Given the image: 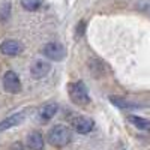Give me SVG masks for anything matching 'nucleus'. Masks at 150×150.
Masks as SVG:
<instances>
[{
  "label": "nucleus",
  "mask_w": 150,
  "mask_h": 150,
  "mask_svg": "<svg viewBox=\"0 0 150 150\" xmlns=\"http://www.w3.org/2000/svg\"><path fill=\"white\" fill-rule=\"evenodd\" d=\"M48 143L51 146H56V147H63L66 144L71 143L72 140V134H71V129L63 126V125H56L51 129L48 131Z\"/></svg>",
  "instance_id": "obj_1"
},
{
  "label": "nucleus",
  "mask_w": 150,
  "mask_h": 150,
  "mask_svg": "<svg viewBox=\"0 0 150 150\" xmlns=\"http://www.w3.org/2000/svg\"><path fill=\"white\" fill-rule=\"evenodd\" d=\"M24 119H26V112H24V111L15 112V114L6 117L5 120L0 122V132H3L6 129H11V128H14V126H18L20 123L24 122Z\"/></svg>",
  "instance_id": "obj_8"
},
{
  "label": "nucleus",
  "mask_w": 150,
  "mask_h": 150,
  "mask_svg": "<svg viewBox=\"0 0 150 150\" xmlns=\"http://www.w3.org/2000/svg\"><path fill=\"white\" fill-rule=\"evenodd\" d=\"M110 101H111L112 105H116V107H119V108H122V110H129V108H138V107H141L140 104L126 101V99L119 98V96H111V98H110Z\"/></svg>",
  "instance_id": "obj_11"
},
{
  "label": "nucleus",
  "mask_w": 150,
  "mask_h": 150,
  "mask_svg": "<svg viewBox=\"0 0 150 150\" xmlns=\"http://www.w3.org/2000/svg\"><path fill=\"white\" fill-rule=\"evenodd\" d=\"M72 126L78 134H89L95 128V122L89 117L80 116V117H75L72 120Z\"/></svg>",
  "instance_id": "obj_5"
},
{
  "label": "nucleus",
  "mask_w": 150,
  "mask_h": 150,
  "mask_svg": "<svg viewBox=\"0 0 150 150\" xmlns=\"http://www.w3.org/2000/svg\"><path fill=\"white\" fill-rule=\"evenodd\" d=\"M128 120L135 128H138L141 131H150V120L149 119H144L140 116H128Z\"/></svg>",
  "instance_id": "obj_12"
},
{
  "label": "nucleus",
  "mask_w": 150,
  "mask_h": 150,
  "mask_svg": "<svg viewBox=\"0 0 150 150\" xmlns=\"http://www.w3.org/2000/svg\"><path fill=\"white\" fill-rule=\"evenodd\" d=\"M68 93H69V98L74 104L77 105H86L90 102V98H89V93H87V89L83 81H75V83H71L68 86Z\"/></svg>",
  "instance_id": "obj_2"
},
{
  "label": "nucleus",
  "mask_w": 150,
  "mask_h": 150,
  "mask_svg": "<svg viewBox=\"0 0 150 150\" xmlns=\"http://www.w3.org/2000/svg\"><path fill=\"white\" fill-rule=\"evenodd\" d=\"M44 54L50 60L62 62V60L66 57V48L62 45V44H59V42H48L44 47Z\"/></svg>",
  "instance_id": "obj_4"
},
{
  "label": "nucleus",
  "mask_w": 150,
  "mask_h": 150,
  "mask_svg": "<svg viewBox=\"0 0 150 150\" xmlns=\"http://www.w3.org/2000/svg\"><path fill=\"white\" fill-rule=\"evenodd\" d=\"M3 89L8 93H20L21 92V80L18 77V74L14 71H6L3 75Z\"/></svg>",
  "instance_id": "obj_3"
},
{
  "label": "nucleus",
  "mask_w": 150,
  "mask_h": 150,
  "mask_svg": "<svg viewBox=\"0 0 150 150\" xmlns=\"http://www.w3.org/2000/svg\"><path fill=\"white\" fill-rule=\"evenodd\" d=\"M57 110H59V105L51 102V104H47L41 108L39 111V116L42 120H50V119H53L56 114H57Z\"/></svg>",
  "instance_id": "obj_10"
},
{
  "label": "nucleus",
  "mask_w": 150,
  "mask_h": 150,
  "mask_svg": "<svg viewBox=\"0 0 150 150\" xmlns=\"http://www.w3.org/2000/svg\"><path fill=\"white\" fill-rule=\"evenodd\" d=\"M50 71H51V65L44 60H36L30 66V74L33 78H44L50 74Z\"/></svg>",
  "instance_id": "obj_7"
},
{
  "label": "nucleus",
  "mask_w": 150,
  "mask_h": 150,
  "mask_svg": "<svg viewBox=\"0 0 150 150\" xmlns=\"http://www.w3.org/2000/svg\"><path fill=\"white\" fill-rule=\"evenodd\" d=\"M27 146L30 150H44V138L39 132H32L27 137Z\"/></svg>",
  "instance_id": "obj_9"
},
{
  "label": "nucleus",
  "mask_w": 150,
  "mask_h": 150,
  "mask_svg": "<svg viewBox=\"0 0 150 150\" xmlns=\"http://www.w3.org/2000/svg\"><path fill=\"white\" fill-rule=\"evenodd\" d=\"M42 5V0H21V6L29 11V12H35L41 8Z\"/></svg>",
  "instance_id": "obj_13"
},
{
  "label": "nucleus",
  "mask_w": 150,
  "mask_h": 150,
  "mask_svg": "<svg viewBox=\"0 0 150 150\" xmlns=\"http://www.w3.org/2000/svg\"><path fill=\"white\" fill-rule=\"evenodd\" d=\"M135 8L141 12H144V14L150 15V0H140V2L135 5Z\"/></svg>",
  "instance_id": "obj_15"
},
{
  "label": "nucleus",
  "mask_w": 150,
  "mask_h": 150,
  "mask_svg": "<svg viewBox=\"0 0 150 150\" xmlns=\"http://www.w3.org/2000/svg\"><path fill=\"white\" fill-rule=\"evenodd\" d=\"M23 50H24V47L18 41L9 39V41H3L0 44V51L5 56H18V54L23 53Z\"/></svg>",
  "instance_id": "obj_6"
},
{
  "label": "nucleus",
  "mask_w": 150,
  "mask_h": 150,
  "mask_svg": "<svg viewBox=\"0 0 150 150\" xmlns=\"http://www.w3.org/2000/svg\"><path fill=\"white\" fill-rule=\"evenodd\" d=\"M9 14H11V3H3L0 8V21L5 23L9 18Z\"/></svg>",
  "instance_id": "obj_14"
}]
</instances>
